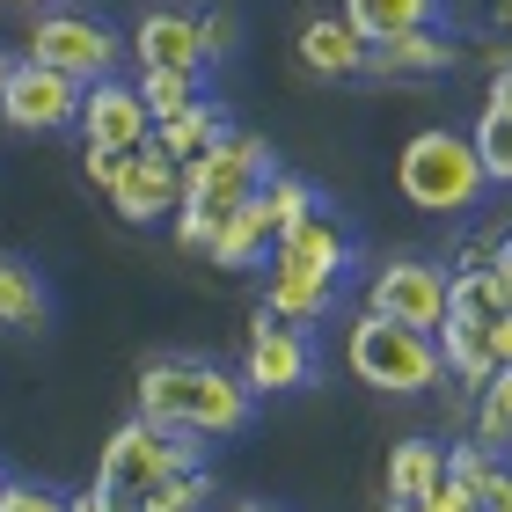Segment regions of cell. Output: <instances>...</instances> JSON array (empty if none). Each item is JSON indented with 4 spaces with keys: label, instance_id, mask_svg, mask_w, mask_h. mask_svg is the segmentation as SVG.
I'll list each match as a JSON object with an SVG mask.
<instances>
[{
    "label": "cell",
    "instance_id": "cell-1",
    "mask_svg": "<svg viewBox=\"0 0 512 512\" xmlns=\"http://www.w3.org/2000/svg\"><path fill=\"white\" fill-rule=\"evenodd\" d=\"M139 417L191 439H242L256 417V395L242 374H220L205 359H147L139 366Z\"/></svg>",
    "mask_w": 512,
    "mask_h": 512
},
{
    "label": "cell",
    "instance_id": "cell-2",
    "mask_svg": "<svg viewBox=\"0 0 512 512\" xmlns=\"http://www.w3.org/2000/svg\"><path fill=\"white\" fill-rule=\"evenodd\" d=\"M395 191H403L417 213H469V205L491 191V183H483V169H476L469 132L425 125L403 154H395Z\"/></svg>",
    "mask_w": 512,
    "mask_h": 512
},
{
    "label": "cell",
    "instance_id": "cell-3",
    "mask_svg": "<svg viewBox=\"0 0 512 512\" xmlns=\"http://www.w3.org/2000/svg\"><path fill=\"white\" fill-rule=\"evenodd\" d=\"M344 359H352V374H359L366 388H381V395H425V388H439V374H447V366H439L432 330L388 322V315H374V308L352 322Z\"/></svg>",
    "mask_w": 512,
    "mask_h": 512
},
{
    "label": "cell",
    "instance_id": "cell-4",
    "mask_svg": "<svg viewBox=\"0 0 512 512\" xmlns=\"http://www.w3.org/2000/svg\"><path fill=\"white\" fill-rule=\"evenodd\" d=\"M176 469H198L191 432H161V425H147V417L118 425V432L103 439V454H96V483L118 505H139L161 476H176Z\"/></svg>",
    "mask_w": 512,
    "mask_h": 512
},
{
    "label": "cell",
    "instance_id": "cell-5",
    "mask_svg": "<svg viewBox=\"0 0 512 512\" xmlns=\"http://www.w3.org/2000/svg\"><path fill=\"white\" fill-rule=\"evenodd\" d=\"M176 169H183V198H176V205H198V213H213V220L278 176V169H271V147H264L256 132H220L205 154L176 161Z\"/></svg>",
    "mask_w": 512,
    "mask_h": 512
},
{
    "label": "cell",
    "instance_id": "cell-6",
    "mask_svg": "<svg viewBox=\"0 0 512 512\" xmlns=\"http://www.w3.org/2000/svg\"><path fill=\"white\" fill-rule=\"evenodd\" d=\"M118 52H125V37L110 30V22L96 15H37V30H30V52L22 59H37V66H52V74L66 81H103V74H118Z\"/></svg>",
    "mask_w": 512,
    "mask_h": 512
},
{
    "label": "cell",
    "instance_id": "cell-7",
    "mask_svg": "<svg viewBox=\"0 0 512 512\" xmlns=\"http://www.w3.org/2000/svg\"><path fill=\"white\" fill-rule=\"evenodd\" d=\"M242 381L249 395H293L315 381V344L300 337V322H278L271 308H256L249 352H242Z\"/></svg>",
    "mask_w": 512,
    "mask_h": 512
},
{
    "label": "cell",
    "instance_id": "cell-8",
    "mask_svg": "<svg viewBox=\"0 0 512 512\" xmlns=\"http://www.w3.org/2000/svg\"><path fill=\"white\" fill-rule=\"evenodd\" d=\"M81 110V81L52 74L37 59H8V81H0V118L15 132H66Z\"/></svg>",
    "mask_w": 512,
    "mask_h": 512
},
{
    "label": "cell",
    "instance_id": "cell-9",
    "mask_svg": "<svg viewBox=\"0 0 512 512\" xmlns=\"http://www.w3.org/2000/svg\"><path fill=\"white\" fill-rule=\"evenodd\" d=\"M74 125H81L88 147H110V154L147 147V132H154L147 103H139V88H132V81H118V74H103V81H88V88H81Z\"/></svg>",
    "mask_w": 512,
    "mask_h": 512
},
{
    "label": "cell",
    "instance_id": "cell-10",
    "mask_svg": "<svg viewBox=\"0 0 512 512\" xmlns=\"http://www.w3.org/2000/svg\"><path fill=\"white\" fill-rule=\"evenodd\" d=\"M110 213L118 220H132V227H147V220H161V213H176V198H183V169L169 154H154V147H132V154H118V176H110Z\"/></svg>",
    "mask_w": 512,
    "mask_h": 512
},
{
    "label": "cell",
    "instance_id": "cell-11",
    "mask_svg": "<svg viewBox=\"0 0 512 512\" xmlns=\"http://www.w3.org/2000/svg\"><path fill=\"white\" fill-rule=\"evenodd\" d=\"M366 308L388 315V322H410V330H439V315H447V271H432V264H417V256H403V264L374 271Z\"/></svg>",
    "mask_w": 512,
    "mask_h": 512
},
{
    "label": "cell",
    "instance_id": "cell-12",
    "mask_svg": "<svg viewBox=\"0 0 512 512\" xmlns=\"http://www.w3.org/2000/svg\"><path fill=\"white\" fill-rule=\"evenodd\" d=\"M454 66H461V44L439 30V22H417V30H395L381 44H366L359 74H381V81L410 74V81H425V74H454Z\"/></svg>",
    "mask_w": 512,
    "mask_h": 512
},
{
    "label": "cell",
    "instance_id": "cell-13",
    "mask_svg": "<svg viewBox=\"0 0 512 512\" xmlns=\"http://www.w3.org/2000/svg\"><path fill=\"white\" fill-rule=\"evenodd\" d=\"M271 205H264V191H249L242 205H227V213L213 220V242H205V256H213L220 271H256L271 256Z\"/></svg>",
    "mask_w": 512,
    "mask_h": 512
},
{
    "label": "cell",
    "instance_id": "cell-14",
    "mask_svg": "<svg viewBox=\"0 0 512 512\" xmlns=\"http://www.w3.org/2000/svg\"><path fill=\"white\" fill-rule=\"evenodd\" d=\"M132 52L139 66H176V74H198L205 52H198V15H183V8H147L139 15V30H132Z\"/></svg>",
    "mask_w": 512,
    "mask_h": 512
},
{
    "label": "cell",
    "instance_id": "cell-15",
    "mask_svg": "<svg viewBox=\"0 0 512 512\" xmlns=\"http://www.w3.org/2000/svg\"><path fill=\"white\" fill-rule=\"evenodd\" d=\"M278 264H293V271H308V278H330V286H337V271L352 264V242H344V227H337V220L315 205L308 220H293L286 235H278Z\"/></svg>",
    "mask_w": 512,
    "mask_h": 512
},
{
    "label": "cell",
    "instance_id": "cell-16",
    "mask_svg": "<svg viewBox=\"0 0 512 512\" xmlns=\"http://www.w3.org/2000/svg\"><path fill=\"white\" fill-rule=\"evenodd\" d=\"M44 322H52V286H44V271L30 264V256L0 249V330L37 337Z\"/></svg>",
    "mask_w": 512,
    "mask_h": 512
},
{
    "label": "cell",
    "instance_id": "cell-17",
    "mask_svg": "<svg viewBox=\"0 0 512 512\" xmlns=\"http://www.w3.org/2000/svg\"><path fill=\"white\" fill-rule=\"evenodd\" d=\"M432 344H439V366L461 381V388H483L498 374V352H491V322H476V315H439V330H432Z\"/></svg>",
    "mask_w": 512,
    "mask_h": 512
},
{
    "label": "cell",
    "instance_id": "cell-18",
    "mask_svg": "<svg viewBox=\"0 0 512 512\" xmlns=\"http://www.w3.org/2000/svg\"><path fill=\"white\" fill-rule=\"evenodd\" d=\"M300 66L322 74V81H344V74L366 66V37L344 15H308V22H300Z\"/></svg>",
    "mask_w": 512,
    "mask_h": 512
},
{
    "label": "cell",
    "instance_id": "cell-19",
    "mask_svg": "<svg viewBox=\"0 0 512 512\" xmlns=\"http://www.w3.org/2000/svg\"><path fill=\"white\" fill-rule=\"evenodd\" d=\"M330 300H337L330 278H308V271H293V264H278V256H271V293H264V308H271L278 322H300V330H308V322L330 315Z\"/></svg>",
    "mask_w": 512,
    "mask_h": 512
},
{
    "label": "cell",
    "instance_id": "cell-20",
    "mask_svg": "<svg viewBox=\"0 0 512 512\" xmlns=\"http://www.w3.org/2000/svg\"><path fill=\"white\" fill-rule=\"evenodd\" d=\"M220 132H227V110L198 96L191 110H176V118H161V125L147 132V147H154V154H169V161H191V154H205V147H213Z\"/></svg>",
    "mask_w": 512,
    "mask_h": 512
},
{
    "label": "cell",
    "instance_id": "cell-21",
    "mask_svg": "<svg viewBox=\"0 0 512 512\" xmlns=\"http://www.w3.org/2000/svg\"><path fill=\"white\" fill-rule=\"evenodd\" d=\"M344 22H352L366 44H381V37H395V30L439 22V0H344Z\"/></svg>",
    "mask_w": 512,
    "mask_h": 512
},
{
    "label": "cell",
    "instance_id": "cell-22",
    "mask_svg": "<svg viewBox=\"0 0 512 512\" xmlns=\"http://www.w3.org/2000/svg\"><path fill=\"white\" fill-rule=\"evenodd\" d=\"M439 476H447V447H432V439H403L388 454V498H425Z\"/></svg>",
    "mask_w": 512,
    "mask_h": 512
},
{
    "label": "cell",
    "instance_id": "cell-23",
    "mask_svg": "<svg viewBox=\"0 0 512 512\" xmlns=\"http://www.w3.org/2000/svg\"><path fill=\"white\" fill-rule=\"evenodd\" d=\"M139 103H147V118H176V110H191L198 103V74H176V66H139Z\"/></svg>",
    "mask_w": 512,
    "mask_h": 512
},
{
    "label": "cell",
    "instance_id": "cell-24",
    "mask_svg": "<svg viewBox=\"0 0 512 512\" xmlns=\"http://www.w3.org/2000/svg\"><path fill=\"white\" fill-rule=\"evenodd\" d=\"M469 147H476L483 183H512V110H483L476 132H469Z\"/></svg>",
    "mask_w": 512,
    "mask_h": 512
},
{
    "label": "cell",
    "instance_id": "cell-25",
    "mask_svg": "<svg viewBox=\"0 0 512 512\" xmlns=\"http://www.w3.org/2000/svg\"><path fill=\"white\" fill-rule=\"evenodd\" d=\"M205 498H213V476L205 469H176V476H161L132 512H205Z\"/></svg>",
    "mask_w": 512,
    "mask_h": 512
},
{
    "label": "cell",
    "instance_id": "cell-26",
    "mask_svg": "<svg viewBox=\"0 0 512 512\" xmlns=\"http://www.w3.org/2000/svg\"><path fill=\"white\" fill-rule=\"evenodd\" d=\"M476 439L512 447V366H498V374L483 381V395H476Z\"/></svg>",
    "mask_w": 512,
    "mask_h": 512
},
{
    "label": "cell",
    "instance_id": "cell-27",
    "mask_svg": "<svg viewBox=\"0 0 512 512\" xmlns=\"http://www.w3.org/2000/svg\"><path fill=\"white\" fill-rule=\"evenodd\" d=\"M264 205H271V227L286 235V227H293V220H308L322 198H315V183H300V176H286V169H278V176L264 183Z\"/></svg>",
    "mask_w": 512,
    "mask_h": 512
},
{
    "label": "cell",
    "instance_id": "cell-28",
    "mask_svg": "<svg viewBox=\"0 0 512 512\" xmlns=\"http://www.w3.org/2000/svg\"><path fill=\"white\" fill-rule=\"evenodd\" d=\"M498 469H505V461H498L491 439H461V447H447V476H454V483H469V491H483V483H491Z\"/></svg>",
    "mask_w": 512,
    "mask_h": 512
},
{
    "label": "cell",
    "instance_id": "cell-29",
    "mask_svg": "<svg viewBox=\"0 0 512 512\" xmlns=\"http://www.w3.org/2000/svg\"><path fill=\"white\" fill-rule=\"evenodd\" d=\"M0 512H66V498L30 476H0Z\"/></svg>",
    "mask_w": 512,
    "mask_h": 512
},
{
    "label": "cell",
    "instance_id": "cell-30",
    "mask_svg": "<svg viewBox=\"0 0 512 512\" xmlns=\"http://www.w3.org/2000/svg\"><path fill=\"white\" fill-rule=\"evenodd\" d=\"M417 505H425V512H483V498L469 491V483H454V476H439Z\"/></svg>",
    "mask_w": 512,
    "mask_h": 512
},
{
    "label": "cell",
    "instance_id": "cell-31",
    "mask_svg": "<svg viewBox=\"0 0 512 512\" xmlns=\"http://www.w3.org/2000/svg\"><path fill=\"white\" fill-rule=\"evenodd\" d=\"M198 52H205V59H227V52H235V15H198Z\"/></svg>",
    "mask_w": 512,
    "mask_h": 512
},
{
    "label": "cell",
    "instance_id": "cell-32",
    "mask_svg": "<svg viewBox=\"0 0 512 512\" xmlns=\"http://www.w3.org/2000/svg\"><path fill=\"white\" fill-rule=\"evenodd\" d=\"M176 249H205V242H213V213H198V205H176Z\"/></svg>",
    "mask_w": 512,
    "mask_h": 512
},
{
    "label": "cell",
    "instance_id": "cell-33",
    "mask_svg": "<svg viewBox=\"0 0 512 512\" xmlns=\"http://www.w3.org/2000/svg\"><path fill=\"white\" fill-rule=\"evenodd\" d=\"M81 169H88V183H96V191H110V176H118V154H110V147H88Z\"/></svg>",
    "mask_w": 512,
    "mask_h": 512
},
{
    "label": "cell",
    "instance_id": "cell-34",
    "mask_svg": "<svg viewBox=\"0 0 512 512\" xmlns=\"http://www.w3.org/2000/svg\"><path fill=\"white\" fill-rule=\"evenodd\" d=\"M66 512H125V505L110 498L103 483H88V491H74V498H66Z\"/></svg>",
    "mask_w": 512,
    "mask_h": 512
},
{
    "label": "cell",
    "instance_id": "cell-35",
    "mask_svg": "<svg viewBox=\"0 0 512 512\" xmlns=\"http://www.w3.org/2000/svg\"><path fill=\"white\" fill-rule=\"evenodd\" d=\"M476 498H483V512H512V469H498V476L483 483Z\"/></svg>",
    "mask_w": 512,
    "mask_h": 512
},
{
    "label": "cell",
    "instance_id": "cell-36",
    "mask_svg": "<svg viewBox=\"0 0 512 512\" xmlns=\"http://www.w3.org/2000/svg\"><path fill=\"white\" fill-rule=\"evenodd\" d=\"M491 352H498V366H512V308L491 315Z\"/></svg>",
    "mask_w": 512,
    "mask_h": 512
},
{
    "label": "cell",
    "instance_id": "cell-37",
    "mask_svg": "<svg viewBox=\"0 0 512 512\" xmlns=\"http://www.w3.org/2000/svg\"><path fill=\"white\" fill-rule=\"evenodd\" d=\"M483 110H512V59H498V74H491V103Z\"/></svg>",
    "mask_w": 512,
    "mask_h": 512
},
{
    "label": "cell",
    "instance_id": "cell-38",
    "mask_svg": "<svg viewBox=\"0 0 512 512\" xmlns=\"http://www.w3.org/2000/svg\"><path fill=\"white\" fill-rule=\"evenodd\" d=\"M491 278H498V300H505V308H512V249L498 256V264H491Z\"/></svg>",
    "mask_w": 512,
    "mask_h": 512
},
{
    "label": "cell",
    "instance_id": "cell-39",
    "mask_svg": "<svg viewBox=\"0 0 512 512\" xmlns=\"http://www.w3.org/2000/svg\"><path fill=\"white\" fill-rule=\"evenodd\" d=\"M381 512H425V505H417V498H388Z\"/></svg>",
    "mask_w": 512,
    "mask_h": 512
},
{
    "label": "cell",
    "instance_id": "cell-40",
    "mask_svg": "<svg viewBox=\"0 0 512 512\" xmlns=\"http://www.w3.org/2000/svg\"><path fill=\"white\" fill-rule=\"evenodd\" d=\"M235 512H278V505H264V498H242V505H235Z\"/></svg>",
    "mask_w": 512,
    "mask_h": 512
},
{
    "label": "cell",
    "instance_id": "cell-41",
    "mask_svg": "<svg viewBox=\"0 0 512 512\" xmlns=\"http://www.w3.org/2000/svg\"><path fill=\"white\" fill-rule=\"evenodd\" d=\"M505 52H512V0H505Z\"/></svg>",
    "mask_w": 512,
    "mask_h": 512
},
{
    "label": "cell",
    "instance_id": "cell-42",
    "mask_svg": "<svg viewBox=\"0 0 512 512\" xmlns=\"http://www.w3.org/2000/svg\"><path fill=\"white\" fill-rule=\"evenodd\" d=\"M0 81H8V59H0Z\"/></svg>",
    "mask_w": 512,
    "mask_h": 512
},
{
    "label": "cell",
    "instance_id": "cell-43",
    "mask_svg": "<svg viewBox=\"0 0 512 512\" xmlns=\"http://www.w3.org/2000/svg\"><path fill=\"white\" fill-rule=\"evenodd\" d=\"M15 8H37V0H15Z\"/></svg>",
    "mask_w": 512,
    "mask_h": 512
},
{
    "label": "cell",
    "instance_id": "cell-44",
    "mask_svg": "<svg viewBox=\"0 0 512 512\" xmlns=\"http://www.w3.org/2000/svg\"><path fill=\"white\" fill-rule=\"evenodd\" d=\"M125 512H132V505H125Z\"/></svg>",
    "mask_w": 512,
    "mask_h": 512
}]
</instances>
